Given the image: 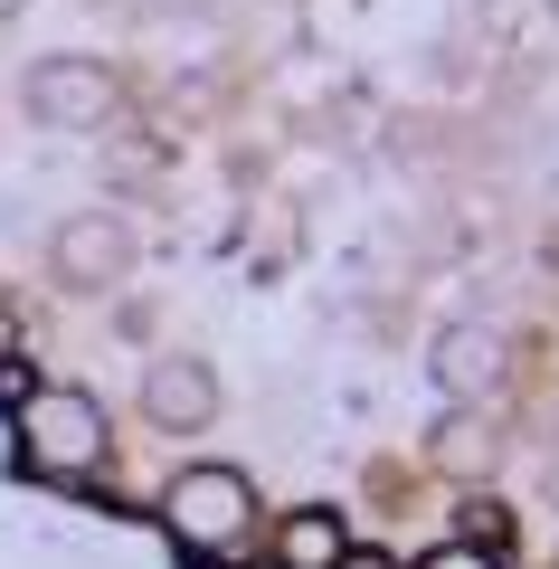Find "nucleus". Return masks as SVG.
I'll use <instances>...</instances> for the list:
<instances>
[{
    "label": "nucleus",
    "mask_w": 559,
    "mask_h": 569,
    "mask_svg": "<svg viewBox=\"0 0 559 569\" xmlns=\"http://www.w3.org/2000/svg\"><path fill=\"white\" fill-rule=\"evenodd\" d=\"M341 550H351V531H341L332 503H303V512L276 522V560L285 569H341Z\"/></svg>",
    "instance_id": "7"
},
{
    "label": "nucleus",
    "mask_w": 559,
    "mask_h": 569,
    "mask_svg": "<svg viewBox=\"0 0 559 569\" xmlns=\"http://www.w3.org/2000/svg\"><path fill=\"white\" fill-rule=\"evenodd\" d=\"M341 569H389V560H370V550H341Z\"/></svg>",
    "instance_id": "10"
},
{
    "label": "nucleus",
    "mask_w": 559,
    "mask_h": 569,
    "mask_svg": "<svg viewBox=\"0 0 559 569\" xmlns=\"http://www.w3.org/2000/svg\"><path fill=\"white\" fill-rule=\"evenodd\" d=\"M29 114L39 123H58V133H96V123H114V67H96V58H39L29 67Z\"/></svg>",
    "instance_id": "3"
},
{
    "label": "nucleus",
    "mask_w": 559,
    "mask_h": 569,
    "mask_svg": "<svg viewBox=\"0 0 559 569\" xmlns=\"http://www.w3.org/2000/svg\"><path fill=\"white\" fill-rule=\"evenodd\" d=\"M133 257H142V238H133V219H114V209H77V219L48 238V266H58L77 295L123 284V276H133Z\"/></svg>",
    "instance_id": "4"
},
{
    "label": "nucleus",
    "mask_w": 559,
    "mask_h": 569,
    "mask_svg": "<svg viewBox=\"0 0 559 569\" xmlns=\"http://www.w3.org/2000/svg\"><path fill=\"white\" fill-rule=\"evenodd\" d=\"M247 522H257V485H247L238 466H190L171 485V531L190 550H228L247 541Z\"/></svg>",
    "instance_id": "2"
},
{
    "label": "nucleus",
    "mask_w": 559,
    "mask_h": 569,
    "mask_svg": "<svg viewBox=\"0 0 559 569\" xmlns=\"http://www.w3.org/2000/svg\"><path fill=\"white\" fill-rule=\"evenodd\" d=\"M502 361H512V342H502L493 323H446V332H437V351H427V380H437V399L475 408V399H493Z\"/></svg>",
    "instance_id": "5"
},
{
    "label": "nucleus",
    "mask_w": 559,
    "mask_h": 569,
    "mask_svg": "<svg viewBox=\"0 0 559 569\" xmlns=\"http://www.w3.org/2000/svg\"><path fill=\"white\" fill-rule=\"evenodd\" d=\"M142 418L171 427V437L209 427V418H219V380H209V361H190V351H161V361L142 370Z\"/></svg>",
    "instance_id": "6"
},
{
    "label": "nucleus",
    "mask_w": 559,
    "mask_h": 569,
    "mask_svg": "<svg viewBox=\"0 0 559 569\" xmlns=\"http://www.w3.org/2000/svg\"><path fill=\"white\" fill-rule=\"evenodd\" d=\"M20 437H29V466H39V475L104 466V408L86 399V389H39L29 418H20Z\"/></svg>",
    "instance_id": "1"
},
{
    "label": "nucleus",
    "mask_w": 559,
    "mask_h": 569,
    "mask_svg": "<svg viewBox=\"0 0 559 569\" xmlns=\"http://www.w3.org/2000/svg\"><path fill=\"white\" fill-rule=\"evenodd\" d=\"M0 361H10V313H0Z\"/></svg>",
    "instance_id": "11"
},
{
    "label": "nucleus",
    "mask_w": 559,
    "mask_h": 569,
    "mask_svg": "<svg viewBox=\"0 0 559 569\" xmlns=\"http://www.w3.org/2000/svg\"><path fill=\"white\" fill-rule=\"evenodd\" d=\"M493 456H502V427H483L475 408H446L437 437H427V466L437 475H493Z\"/></svg>",
    "instance_id": "8"
},
{
    "label": "nucleus",
    "mask_w": 559,
    "mask_h": 569,
    "mask_svg": "<svg viewBox=\"0 0 559 569\" xmlns=\"http://www.w3.org/2000/svg\"><path fill=\"white\" fill-rule=\"evenodd\" d=\"M427 569H493V560H483L475 541H456V550H437V560H427Z\"/></svg>",
    "instance_id": "9"
},
{
    "label": "nucleus",
    "mask_w": 559,
    "mask_h": 569,
    "mask_svg": "<svg viewBox=\"0 0 559 569\" xmlns=\"http://www.w3.org/2000/svg\"><path fill=\"white\" fill-rule=\"evenodd\" d=\"M10 10H29V0H0V20H10Z\"/></svg>",
    "instance_id": "12"
}]
</instances>
